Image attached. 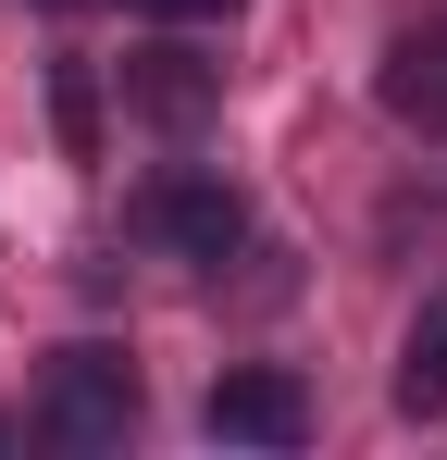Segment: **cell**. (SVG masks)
<instances>
[{
	"label": "cell",
	"mask_w": 447,
	"mask_h": 460,
	"mask_svg": "<svg viewBox=\"0 0 447 460\" xmlns=\"http://www.w3.org/2000/svg\"><path fill=\"white\" fill-rule=\"evenodd\" d=\"M125 423H137L125 349H50V374H38V436H63V448H125Z\"/></svg>",
	"instance_id": "6da1fadb"
},
{
	"label": "cell",
	"mask_w": 447,
	"mask_h": 460,
	"mask_svg": "<svg viewBox=\"0 0 447 460\" xmlns=\"http://www.w3.org/2000/svg\"><path fill=\"white\" fill-rule=\"evenodd\" d=\"M385 112L423 125V137H447V13H423V25L385 38Z\"/></svg>",
	"instance_id": "3957f363"
},
{
	"label": "cell",
	"mask_w": 447,
	"mask_h": 460,
	"mask_svg": "<svg viewBox=\"0 0 447 460\" xmlns=\"http://www.w3.org/2000/svg\"><path fill=\"white\" fill-rule=\"evenodd\" d=\"M125 13H162V25H199V13H236V0H125Z\"/></svg>",
	"instance_id": "8992f818"
},
{
	"label": "cell",
	"mask_w": 447,
	"mask_h": 460,
	"mask_svg": "<svg viewBox=\"0 0 447 460\" xmlns=\"http://www.w3.org/2000/svg\"><path fill=\"white\" fill-rule=\"evenodd\" d=\"M149 225L174 236L187 261H224V249L249 236V212H236V187H199V174H187V187H162V199H149Z\"/></svg>",
	"instance_id": "277c9868"
},
{
	"label": "cell",
	"mask_w": 447,
	"mask_h": 460,
	"mask_svg": "<svg viewBox=\"0 0 447 460\" xmlns=\"http://www.w3.org/2000/svg\"><path fill=\"white\" fill-rule=\"evenodd\" d=\"M212 436L224 448H298V436H311V398H298L286 374H224L212 385Z\"/></svg>",
	"instance_id": "7a4b0ae2"
},
{
	"label": "cell",
	"mask_w": 447,
	"mask_h": 460,
	"mask_svg": "<svg viewBox=\"0 0 447 460\" xmlns=\"http://www.w3.org/2000/svg\"><path fill=\"white\" fill-rule=\"evenodd\" d=\"M398 411H447V299L410 323V349H398Z\"/></svg>",
	"instance_id": "5b68a950"
}]
</instances>
